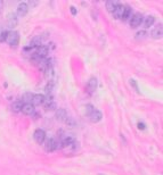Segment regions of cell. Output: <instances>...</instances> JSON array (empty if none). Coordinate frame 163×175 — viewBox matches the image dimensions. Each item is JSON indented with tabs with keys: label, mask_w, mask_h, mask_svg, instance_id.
<instances>
[{
	"label": "cell",
	"mask_w": 163,
	"mask_h": 175,
	"mask_svg": "<svg viewBox=\"0 0 163 175\" xmlns=\"http://www.w3.org/2000/svg\"><path fill=\"white\" fill-rule=\"evenodd\" d=\"M124 7H126V6H123V5H121V3H119V5L116 6V8L114 9V12L112 13L113 16H114V18H118V20H121V18H122L123 13H124Z\"/></svg>",
	"instance_id": "ba28073f"
},
{
	"label": "cell",
	"mask_w": 163,
	"mask_h": 175,
	"mask_svg": "<svg viewBox=\"0 0 163 175\" xmlns=\"http://www.w3.org/2000/svg\"><path fill=\"white\" fill-rule=\"evenodd\" d=\"M26 3H28V6H29V8H30V6H31V8H32V7H34V6L38 5L36 1H29V2H26Z\"/></svg>",
	"instance_id": "4316f807"
},
{
	"label": "cell",
	"mask_w": 163,
	"mask_h": 175,
	"mask_svg": "<svg viewBox=\"0 0 163 175\" xmlns=\"http://www.w3.org/2000/svg\"><path fill=\"white\" fill-rule=\"evenodd\" d=\"M119 3H120V2H118V1H107V2H106V9L109 10V13H113L114 9L116 8V6H118Z\"/></svg>",
	"instance_id": "d6986e66"
},
{
	"label": "cell",
	"mask_w": 163,
	"mask_h": 175,
	"mask_svg": "<svg viewBox=\"0 0 163 175\" xmlns=\"http://www.w3.org/2000/svg\"><path fill=\"white\" fill-rule=\"evenodd\" d=\"M70 8H71V13H72V15H76V13H78V12H76V9H75V7H70Z\"/></svg>",
	"instance_id": "f1b7e54d"
},
{
	"label": "cell",
	"mask_w": 163,
	"mask_h": 175,
	"mask_svg": "<svg viewBox=\"0 0 163 175\" xmlns=\"http://www.w3.org/2000/svg\"><path fill=\"white\" fill-rule=\"evenodd\" d=\"M138 129H139V130H145L146 125L144 123H140V122H139V123H138Z\"/></svg>",
	"instance_id": "83f0119b"
},
{
	"label": "cell",
	"mask_w": 163,
	"mask_h": 175,
	"mask_svg": "<svg viewBox=\"0 0 163 175\" xmlns=\"http://www.w3.org/2000/svg\"><path fill=\"white\" fill-rule=\"evenodd\" d=\"M33 138H34L36 143L42 144L45 142V140H46V132L42 129H36L34 131V133H33Z\"/></svg>",
	"instance_id": "3957f363"
},
{
	"label": "cell",
	"mask_w": 163,
	"mask_h": 175,
	"mask_svg": "<svg viewBox=\"0 0 163 175\" xmlns=\"http://www.w3.org/2000/svg\"><path fill=\"white\" fill-rule=\"evenodd\" d=\"M94 109H95V108H94L92 105H86V114H87V115H89Z\"/></svg>",
	"instance_id": "484cf974"
},
{
	"label": "cell",
	"mask_w": 163,
	"mask_h": 175,
	"mask_svg": "<svg viewBox=\"0 0 163 175\" xmlns=\"http://www.w3.org/2000/svg\"><path fill=\"white\" fill-rule=\"evenodd\" d=\"M53 75H54V69H53V67H49V68L45 69V76H46V78H47V80L52 81Z\"/></svg>",
	"instance_id": "7402d4cb"
},
{
	"label": "cell",
	"mask_w": 163,
	"mask_h": 175,
	"mask_svg": "<svg viewBox=\"0 0 163 175\" xmlns=\"http://www.w3.org/2000/svg\"><path fill=\"white\" fill-rule=\"evenodd\" d=\"M99 175H103V174H99Z\"/></svg>",
	"instance_id": "4dcf8cb0"
},
{
	"label": "cell",
	"mask_w": 163,
	"mask_h": 175,
	"mask_svg": "<svg viewBox=\"0 0 163 175\" xmlns=\"http://www.w3.org/2000/svg\"><path fill=\"white\" fill-rule=\"evenodd\" d=\"M53 86H54V83H53V81H49L48 82V84H47V86H46V92L47 93H49V92H52V90H53Z\"/></svg>",
	"instance_id": "603a6c76"
},
{
	"label": "cell",
	"mask_w": 163,
	"mask_h": 175,
	"mask_svg": "<svg viewBox=\"0 0 163 175\" xmlns=\"http://www.w3.org/2000/svg\"><path fill=\"white\" fill-rule=\"evenodd\" d=\"M7 25H8V27H15V26L17 25V17H16L14 14H13V15H10V16L8 17Z\"/></svg>",
	"instance_id": "2e32d148"
},
{
	"label": "cell",
	"mask_w": 163,
	"mask_h": 175,
	"mask_svg": "<svg viewBox=\"0 0 163 175\" xmlns=\"http://www.w3.org/2000/svg\"><path fill=\"white\" fill-rule=\"evenodd\" d=\"M43 146H45V150L47 153H53L58 148V143L55 141V139H53V138H49V139L45 140V144Z\"/></svg>",
	"instance_id": "7a4b0ae2"
},
{
	"label": "cell",
	"mask_w": 163,
	"mask_h": 175,
	"mask_svg": "<svg viewBox=\"0 0 163 175\" xmlns=\"http://www.w3.org/2000/svg\"><path fill=\"white\" fill-rule=\"evenodd\" d=\"M154 22H155L154 16H147V17H145V20L143 22V25L145 29H148L149 26H152L154 24Z\"/></svg>",
	"instance_id": "ac0fdd59"
},
{
	"label": "cell",
	"mask_w": 163,
	"mask_h": 175,
	"mask_svg": "<svg viewBox=\"0 0 163 175\" xmlns=\"http://www.w3.org/2000/svg\"><path fill=\"white\" fill-rule=\"evenodd\" d=\"M146 35H147V34H146V32L145 31H140V32H138V33H137V37H136V38H137V39L139 40H143V39H145L146 38Z\"/></svg>",
	"instance_id": "d4e9b609"
},
{
	"label": "cell",
	"mask_w": 163,
	"mask_h": 175,
	"mask_svg": "<svg viewBox=\"0 0 163 175\" xmlns=\"http://www.w3.org/2000/svg\"><path fill=\"white\" fill-rule=\"evenodd\" d=\"M67 118V113L65 109L63 108H59L56 110V119L59 121V122H65V119Z\"/></svg>",
	"instance_id": "4fadbf2b"
},
{
	"label": "cell",
	"mask_w": 163,
	"mask_h": 175,
	"mask_svg": "<svg viewBox=\"0 0 163 175\" xmlns=\"http://www.w3.org/2000/svg\"><path fill=\"white\" fill-rule=\"evenodd\" d=\"M130 85H131V86H132L137 92H139V88H138V85H137V82H136L133 78H131V80H130Z\"/></svg>",
	"instance_id": "cb8c5ba5"
},
{
	"label": "cell",
	"mask_w": 163,
	"mask_h": 175,
	"mask_svg": "<svg viewBox=\"0 0 163 175\" xmlns=\"http://www.w3.org/2000/svg\"><path fill=\"white\" fill-rule=\"evenodd\" d=\"M32 97H33V95H32L31 92H28V93H25V95L23 96V99H22L23 104H31Z\"/></svg>",
	"instance_id": "44dd1931"
},
{
	"label": "cell",
	"mask_w": 163,
	"mask_h": 175,
	"mask_svg": "<svg viewBox=\"0 0 163 175\" xmlns=\"http://www.w3.org/2000/svg\"><path fill=\"white\" fill-rule=\"evenodd\" d=\"M3 31H5V30H3V29H2V27H1V26H0V34H1V33H2V32H3Z\"/></svg>",
	"instance_id": "f546056e"
},
{
	"label": "cell",
	"mask_w": 163,
	"mask_h": 175,
	"mask_svg": "<svg viewBox=\"0 0 163 175\" xmlns=\"http://www.w3.org/2000/svg\"><path fill=\"white\" fill-rule=\"evenodd\" d=\"M69 127H75L76 126V121L73 118V117H69L67 116V118L65 119V122H64Z\"/></svg>",
	"instance_id": "ffe728a7"
},
{
	"label": "cell",
	"mask_w": 163,
	"mask_h": 175,
	"mask_svg": "<svg viewBox=\"0 0 163 175\" xmlns=\"http://www.w3.org/2000/svg\"><path fill=\"white\" fill-rule=\"evenodd\" d=\"M96 89H97V78H89V81L87 83V91H88V93L92 95Z\"/></svg>",
	"instance_id": "52a82bcc"
},
{
	"label": "cell",
	"mask_w": 163,
	"mask_h": 175,
	"mask_svg": "<svg viewBox=\"0 0 163 175\" xmlns=\"http://www.w3.org/2000/svg\"><path fill=\"white\" fill-rule=\"evenodd\" d=\"M142 23H143V15L142 14H135V15L131 16V18H130V26L132 29L138 27Z\"/></svg>",
	"instance_id": "277c9868"
},
{
	"label": "cell",
	"mask_w": 163,
	"mask_h": 175,
	"mask_svg": "<svg viewBox=\"0 0 163 175\" xmlns=\"http://www.w3.org/2000/svg\"><path fill=\"white\" fill-rule=\"evenodd\" d=\"M23 101L22 100H17V101H14L13 105H12V110L14 113H19L22 110V107H23Z\"/></svg>",
	"instance_id": "9a60e30c"
},
{
	"label": "cell",
	"mask_w": 163,
	"mask_h": 175,
	"mask_svg": "<svg viewBox=\"0 0 163 175\" xmlns=\"http://www.w3.org/2000/svg\"><path fill=\"white\" fill-rule=\"evenodd\" d=\"M75 142V140H74V138L73 136H64L63 139H62V141L59 142V147L61 148H65V147H69V146H71Z\"/></svg>",
	"instance_id": "9c48e42d"
},
{
	"label": "cell",
	"mask_w": 163,
	"mask_h": 175,
	"mask_svg": "<svg viewBox=\"0 0 163 175\" xmlns=\"http://www.w3.org/2000/svg\"><path fill=\"white\" fill-rule=\"evenodd\" d=\"M34 52H36L40 58H46V56L48 55V47H46V46H40L39 48H36V50Z\"/></svg>",
	"instance_id": "5bb4252c"
},
{
	"label": "cell",
	"mask_w": 163,
	"mask_h": 175,
	"mask_svg": "<svg viewBox=\"0 0 163 175\" xmlns=\"http://www.w3.org/2000/svg\"><path fill=\"white\" fill-rule=\"evenodd\" d=\"M29 6H28V3L26 2H22V3H19L17 6V15L19 17H24V16H26V14L29 13Z\"/></svg>",
	"instance_id": "5b68a950"
},
{
	"label": "cell",
	"mask_w": 163,
	"mask_h": 175,
	"mask_svg": "<svg viewBox=\"0 0 163 175\" xmlns=\"http://www.w3.org/2000/svg\"><path fill=\"white\" fill-rule=\"evenodd\" d=\"M5 41H6L9 46L16 47L18 44V42H19V34H18V32H16V31H8Z\"/></svg>",
	"instance_id": "6da1fadb"
},
{
	"label": "cell",
	"mask_w": 163,
	"mask_h": 175,
	"mask_svg": "<svg viewBox=\"0 0 163 175\" xmlns=\"http://www.w3.org/2000/svg\"><path fill=\"white\" fill-rule=\"evenodd\" d=\"M21 112L24 115H33L34 114V106L32 104H24Z\"/></svg>",
	"instance_id": "30bf717a"
},
{
	"label": "cell",
	"mask_w": 163,
	"mask_h": 175,
	"mask_svg": "<svg viewBox=\"0 0 163 175\" xmlns=\"http://www.w3.org/2000/svg\"><path fill=\"white\" fill-rule=\"evenodd\" d=\"M131 16H132V10H131V8H130L129 6H126V7H124V13H123V16H122L121 20H128L131 18Z\"/></svg>",
	"instance_id": "e0dca14e"
},
{
	"label": "cell",
	"mask_w": 163,
	"mask_h": 175,
	"mask_svg": "<svg viewBox=\"0 0 163 175\" xmlns=\"http://www.w3.org/2000/svg\"><path fill=\"white\" fill-rule=\"evenodd\" d=\"M151 35H152V38H154V39H161L163 35V27H162V24H160V25H157L153 31H152V33H151Z\"/></svg>",
	"instance_id": "7c38bea8"
},
{
	"label": "cell",
	"mask_w": 163,
	"mask_h": 175,
	"mask_svg": "<svg viewBox=\"0 0 163 175\" xmlns=\"http://www.w3.org/2000/svg\"><path fill=\"white\" fill-rule=\"evenodd\" d=\"M88 117H89L90 122H92V123H98L99 121H102V118H103V114H102L99 110L94 109L90 114L88 115Z\"/></svg>",
	"instance_id": "8992f818"
},
{
	"label": "cell",
	"mask_w": 163,
	"mask_h": 175,
	"mask_svg": "<svg viewBox=\"0 0 163 175\" xmlns=\"http://www.w3.org/2000/svg\"><path fill=\"white\" fill-rule=\"evenodd\" d=\"M45 99H46V97H45L43 95H33L32 100H31V104H32L33 106H40V105H43Z\"/></svg>",
	"instance_id": "8fae6325"
}]
</instances>
